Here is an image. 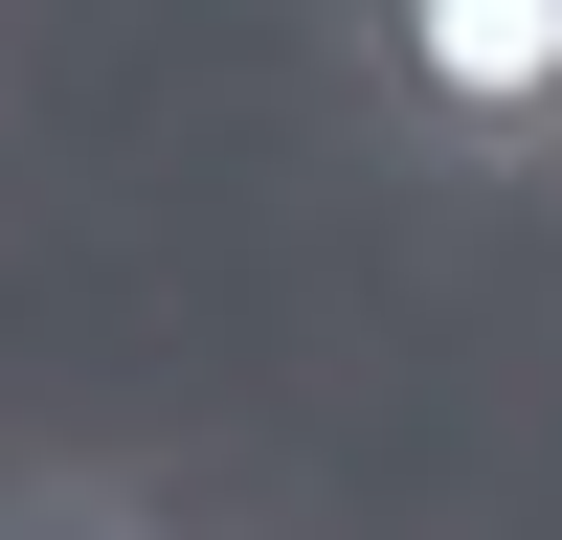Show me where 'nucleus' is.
<instances>
[{"mask_svg":"<svg viewBox=\"0 0 562 540\" xmlns=\"http://www.w3.org/2000/svg\"><path fill=\"white\" fill-rule=\"evenodd\" d=\"M338 45L428 180H473V203L562 180V0H338Z\"/></svg>","mask_w":562,"mask_h":540,"instance_id":"f257e3e1","label":"nucleus"},{"mask_svg":"<svg viewBox=\"0 0 562 540\" xmlns=\"http://www.w3.org/2000/svg\"><path fill=\"white\" fill-rule=\"evenodd\" d=\"M0 540H203L135 450H23V495H0Z\"/></svg>","mask_w":562,"mask_h":540,"instance_id":"f03ea898","label":"nucleus"}]
</instances>
